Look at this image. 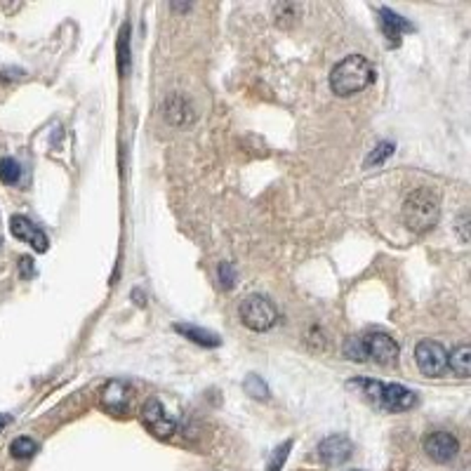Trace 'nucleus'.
<instances>
[{
  "instance_id": "obj_1",
  "label": "nucleus",
  "mask_w": 471,
  "mask_h": 471,
  "mask_svg": "<svg viewBox=\"0 0 471 471\" xmlns=\"http://www.w3.org/2000/svg\"><path fill=\"white\" fill-rule=\"evenodd\" d=\"M375 83V66L361 54H349L330 73V88L335 95L351 97Z\"/></svg>"
},
{
  "instance_id": "obj_2",
  "label": "nucleus",
  "mask_w": 471,
  "mask_h": 471,
  "mask_svg": "<svg viewBox=\"0 0 471 471\" xmlns=\"http://www.w3.org/2000/svg\"><path fill=\"white\" fill-rule=\"evenodd\" d=\"M441 217V198L434 189H415L403 203V220L405 227L415 234H427L439 224Z\"/></svg>"
},
{
  "instance_id": "obj_3",
  "label": "nucleus",
  "mask_w": 471,
  "mask_h": 471,
  "mask_svg": "<svg viewBox=\"0 0 471 471\" xmlns=\"http://www.w3.org/2000/svg\"><path fill=\"white\" fill-rule=\"evenodd\" d=\"M238 316H241L243 326L255 330V333H266L278 323V309L264 294H248L238 304Z\"/></svg>"
},
{
  "instance_id": "obj_4",
  "label": "nucleus",
  "mask_w": 471,
  "mask_h": 471,
  "mask_svg": "<svg viewBox=\"0 0 471 471\" xmlns=\"http://www.w3.org/2000/svg\"><path fill=\"white\" fill-rule=\"evenodd\" d=\"M415 363L422 375L427 377H439L448 368V351L443 349V344L434 340H424L415 347Z\"/></svg>"
},
{
  "instance_id": "obj_5",
  "label": "nucleus",
  "mask_w": 471,
  "mask_h": 471,
  "mask_svg": "<svg viewBox=\"0 0 471 471\" xmlns=\"http://www.w3.org/2000/svg\"><path fill=\"white\" fill-rule=\"evenodd\" d=\"M142 422L144 427L149 429L153 436H158V439H167V436L174 434V419L167 415V410L163 407L158 398H151L146 400L144 407H142Z\"/></svg>"
},
{
  "instance_id": "obj_6",
  "label": "nucleus",
  "mask_w": 471,
  "mask_h": 471,
  "mask_svg": "<svg viewBox=\"0 0 471 471\" xmlns=\"http://www.w3.org/2000/svg\"><path fill=\"white\" fill-rule=\"evenodd\" d=\"M10 231H12V236L19 238V241H24V243H29L31 248L38 250V252H47V248H50V241H47L45 231L38 229L36 224L24 215H12Z\"/></svg>"
},
{
  "instance_id": "obj_7",
  "label": "nucleus",
  "mask_w": 471,
  "mask_h": 471,
  "mask_svg": "<svg viewBox=\"0 0 471 471\" xmlns=\"http://www.w3.org/2000/svg\"><path fill=\"white\" fill-rule=\"evenodd\" d=\"M365 349H368V358H372L379 365H391L398 358V344L393 337L386 333H370L363 337Z\"/></svg>"
},
{
  "instance_id": "obj_8",
  "label": "nucleus",
  "mask_w": 471,
  "mask_h": 471,
  "mask_svg": "<svg viewBox=\"0 0 471 471\" xmlns=\"http://www.w3.org/2000/svg\"><path fill=\"white\" fill-rule=\"evenodd\" d=\"M457 450H460V443H457L455 436L448 431H434L424 439V453L439 464L455 460Z\"/></svg>"
},
{
  "instance_id": "obj_9",
  "label": "nucleus",
  "mask_w": 471,
  "mask_h": 471,
  "mask_svg": "<svg viewBox=\"0 0 471 471\" xmlns=\"http://www.w3.org/2000/svg\"><path fill=\"white\" fill-rule=\"evenodd\" d=\"M417 403V393L410 391L403 384H382V393H379V403L384 410L391 412H403Z\"/></svg>"
},
{
  "instance_id": "obj_10",
  "label": "nucleus",
  "mask_w": 471,
  "mask_h": 471,
  "mask_svg": "<svg viewBox=\"0 0 471 471\" xmlns=\"http://www.w3.org/2000/svg\"><path fill=\"white\" fill-rule=\"evenodd\" d=\"M351 453H354V443H351L347 436H342V434L328 436V439H323L321 446H318V457L326 464H330V467L347 462L351 457Z\"/></svg>"
},
{
  "instance_id": "obj_11",
  "label": "nucleus",
  "mask_w": 471,
  "mask_h": 471,
  "mask_svg": "<svg viewBox=\"0 0 471 471\" xmlns=\"http://www.w3.org/2000/svg\"><path fill=\"white\" fill-rule=\"evenodd\" d=\"M379 24H382L384 36L389 38V45H400V36L407 31H415V26L407 22L405 17H400L398 12H393L389 8H379Z\"/></svg>"
},
{
  "instance_id": "obj_12",
  "label": "nucleus",
  "mask_w": 471,
  "mask_h": 471,
  "mask_svg": "<svg viewBox=\"0 0 471 471\" xmlns=\"http://www.w3.org/2000/svg\"><path fill=\"white\" fill-rule=\"evenodd\" d=\"M102 405L114 415L125 412L130 405V386L125 382H118V379L116 382H109L102 389Z\"/></svg>"
},
{
  "instance_id": "obj_13",
  "label": "nucleus",
  "mask_w": 471,
  "mask_h": 471,
  "mask_svg": "<svg viewBox=\"0 0 471 471\" xmlns=\"http://www.w3.org/2000/svg\"><path fill=\"white\" fill-rule=\"evenodd\" d=\"M174 330H177L179 335H184L186 340L201 344V347H220V344H222L220 335L210 333V330L198 328V326H186V323H177V326H174Z\"/></svg>"
},
{
  "instance_id": "obj_14",
  "label": "nucleus",
  "mask_w": 471,
  "mask_h": 471,
  "mask_svg": "<svg viewBox=\"0 0 471 471\" xmlns=\"http://www.w3.org/2000/svg\"><path fill=\"white\" fill-rule=\"evenodd\" d=\"M165 118L170 123H177V125L191 121V109H189V104H186L184 97L174 95V97H170V100L165 102Z\"/></svg>"
},
{
  "instance_id": "obj_15",
  "label": "nucleus",
  "mask_w": 471,
  "mask_h": 471,
  "mask_svg": "<svg viewBox=\"0 0 471 471\" xmlns=\"http://www.w3.org/2000/svg\"><path fill=\"white\" fill-rule=\"evenodd\" d=\"M448 365L453 368V372L457 377H469V372H471V349L467 347V344H460V347L448 356Z\"/></svg>"
},
{
  "instance_id": "obj_16",
  "label": "nucleus",
  "mask_w": 471,
  "mask_h": 471,
  "mask_svg": "<svg viewBox=\"0 0 471 471\" xmlns=\"http://www.w3.org/2000/svg\"><path fill=\"white\" fill-rule=\"evenodd\" d=\"M10 453L12 457H17V460H29V457L38 453V443L29 439V436H19V439L10 443Z\"/></svg>"
},
{
  "instance_id": "obj_17",
  "label": "nucleus",
  "mask_w": 471,
  "mask_h": 471,
  "mask_svg": "<svg viewBox=\"0 0 471 471\" xmlns=\"http://www.w3.org/2000/svg\"><path fill=\"white\" fill-rule=\"evenodd\" d=\"M349 386H354V389H358L365 398H370L372 403H379V393H382V382H375V379L358 377V379H351Z\"/></svg>"
},
{
  "instance_id": "obj_18",
  "label": "nucleus",
  "mask_w": 471,
  "mask_h": 471,
  "mask_svg": "<svg viewBox=\"0 0 471 471\" xmlns=\"http://www.w3.org/2000/svg\"><path fill=\"white\" fill-rule=\"evenodd\" d=\"M344 356H347L349 361H356V363L368 361V349H365L363 337H349V340L344 342Z\"/></svg>"
},
{
  "instance_id": "obj_19",
  "label": "nucleus",
  "mask_w": 471,
  "mask_h": 471,
  "mask_svg": "<svg viewBox=\"0 0 471 471\" xmlns=\"http://www.w3.org/2000/svg\"><path fill=\"white\" fill-rule=\"evenodd\" d=\"M22 177V165L15 158H0V181L5 184H15Z\"/></svg>"
},
{
  "instance_id": "obj_20",
  "label": "nucleus",
  "mask_w": 471,
  "mask_h": 471,
  "mask_svg": "<svg viewBox=\"0 0 471 471\" xmlns=\"http://www.w3.org/2000/svg\"><path fill=\"white\" fill-rule=\"evenodd\" d=\"M393 151H396V146H393L391 142H382V144H377L375 149L370 151V156L365 158V167H375V165H382L386 158H391L393 156Z\"/></svg>"
},
{
  "instance_id": "obj_21",
  "label": "nucleus",
  "mask_w": 471,
  "mask_h": 471,
  "mask_svg": "<svg viewBox=\"0 0 471 471\" xmlns=\"http://www.w3.org/2000/svg\"><path fill=\"white\" fill-rule=\"evenodd\" d=\"M128 33H130V26L125 24L123 29H121V40H118V71H121V76L128 73V66H130Z\"/></svg>"
},
{
  "instance_id": "obj_22",
  "label": "nucleus",
  "mask_w": 471,
  "mask_h": 471,
  "mask_svg": "<svg viewBox=\"0 0 471 471\" xmlns=\"http://www.w3.org/2000/svg\"><path fill=\"white\" fill-rule=\"evenodd\" d=\"M243 389L250 393L252 398H269V386L264 384V379L262 377H257V375H248L245 377V382H243Z\"/></svg>"
},
{
  "instance_id": "obj_23",
  "label": "nucleus",
  "mask_w": 471,
  "mask_h": 471,
  "mask_svg": "<svg viewBox=\"0 0 471 471\" xmlns=\"http://www.w3.org/2000/svg\"><path fill=\"white\" fill-rule=\"evenodd\" d=\"M220 283H222V287H227V290H231V287L236 285V269H234V264H229V262H224V264H220Z\"/></svg>"
},
{
  "instance_id": "obj_24",
  "label": "nucleus",
  "mask_w": 471,
  "mask_h": 471,
  "mask_svg": "<svg viewBox=\"0 0 471 471\" xmlns=\"http://www.w3.org/2000/svg\"><path fill=\"white\" fill-rule=\"evenodd\" d=\"M290 448H292V441H287L285 446L276 448V453H273V460L269 464V471H280V467H283L285 460H287V453H290Z\"/></svg>"
},
{
  "instance_id": "obj_25",
  "label": "nucleus",
  "mask_w": 471,
  "mask_h": 471,
  "mask_svg": "<svg viewBox=\"0 0 471 471\" xmlns=\"http://www.w3.org/2000/svg\"><path fill=\"white\" fill-rule=\"evenodd\" d=\"M36 273V266H33L31 257H19V276L22 278H31Z\"/></svg>"
},
{
  "instance_id": "obj_26",
  "label": "nucleus",
  "mask_w": 471,
  "mask_h": 471,
  "mask_svg": "<svg viewBox=\"0 0 471 471\" xmlns=\"http://www.w3.org/2000/svg\"><path fill=\"white\" fill-rule=\"evenodd\" d=\"M467 227H469V217H467V213L464 215H460V238H462V243H469V234H467Z\"/></svg>"
},
{
  "instance_id": "obj_27",
  "label": "nucleus",
  "mask_w": 471,
  "mask_h": 471,
  "mask_svg": "<svg viewBox=\"0 0 471 471\" xmlns=\"http://www.w3.org/2000/svg\"><path fill=\"white\" fill-rule=\"evenodd\" d=\"M8 422H10V415H3V417H0V429L8 424Z\"/></svg>"
},
{
  "instance_id": "obj_28",
  "label": "nucleus",
  "mask_w": 471,
  "mask_h": 471,
  "mask_svg": "<svg viewBox=\"0 0 471 471\" xmlns=\"http://www.w3.org/2000/svg\"><path fill=\"white\" fill-rule=\"evenodd\" d=\"M356 471H358V469H356Z\"/></svg>"
}]
</instances>
